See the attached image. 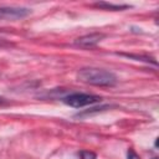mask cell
<instances>
[{
	"mask_svg": "<svg viewBox=\"0 0 159 159\" xmlns=\"http://www.w3.org/2000/svg\"><path fill=\"white\" fill-rule=\"evenodd\" d=\"M77 78L87 84L99 87H112L117 83V77L113 72L96 67H86L80 70L77 73Z\"/></svg>",
	"mask_w": 159,
	"mask_h": 159,
	"instance_id": "6da1fadb",
	"label": "cell"
},
{
	"mask_svg": "<svg viewBox=\"0 0 159 159\" xmlns=\"http://www.w3.org/2000/svg\"><path fill=\"white\" fill-rule=\"evenodd\" d=\"M153 159H158V158H153Z\"/></svg>",
	"mask_w": 159,
	"mask_h": 159,
	"instance_id": "9c48e42d",
	"label": "cell"
},
{
	"mask_svg": "<svg viewBox=\"0 0 159 159\" xmlns=\"http://www.w3.org/2000/svg\"><path fill=\"white\" fill-rule=\"evenodd\" d=\"M101 97L94 96V94H88V93H80V92H75V93H70L68 96L63 97V102L70 106V107H75V108H82L84 106L88 104H93L96 102H101Z\"/></svg>",
	"mask_w": 159,
	"mask_h": 159,
	"instance_id": "7a4b0ae2",
	"label": "cell"
},
{
	"mask_svg": "<svg viewBox=\"0 0 159 159\" xmlns=\"http://www.w3.org/2000/svg\"><path fill=\"white\" fill-rule=\"evenodd\" d=\"M103 39H104V34L94 32V34H89V35H84L82 37H78L75 41V45L78 47H82V48H89V47L96 46Z\"/></svg>",
	"mask_w": 159,
	"mask_h": 159,
	"instance_id": "277c9868",
	"label": "cell"
},
{
	"mask_svg": "<svg viewBox=\"0 0 159 159\" xmlns=\"http://www.w3.org/2000/svg\"><path fill=\"white\" fill-rule=\"evenodd\" d=\"M4 103H6V101L2 97H0V104H4Z\"/></svg>",
	"mask_w": 159,
	"mask_h": 159,
	"instance_id": "ba28073f",
	"label": "cell"
},
{
	"mask_svg": "<svg viewBox=\"0 0 159 159\" xmlns=\"http://www.w3.org/2000/svg\"><path fill=\"white\" fill-rule=\"evenodd\" d=\"M81 159H96V154L89 150H82L81 152Z\"/></svg>",
	"mask_w": 159,
	"mask_h": 159,
	"instance_id": "8992f818",
	"label": "cell"
},
{
	"mask_svg": "<svg viewBox=\"0 0 159 159\" xmlns=\"http://www.w3.org/2000/svg\"><path fill=\"white\" fill-rule=\"evenodd\" d=\"M127 159H140V158L137 155V153H135L133 149H129V150H128V157H127Z\"/></svg>",
	"mask_w": 159,
	"mask_h": 159,
	"instance_id": "52a82bcc",
	"label": "cell"
},
{
	"mask_svg": "<svg viewBox=\"0 0 159 159\" xmlns=\"http://www.w3.org/2000/svg\"><path fill=\"white\" fill-rule=\"evenodd\" d=\"M30 14L25 7H0V20H16L22 19Z\"/></svg>",
	"mask_w": 159,
	"mask_h": 159,
	"instance_id": "3957f363",
	"label": "cell"
},
{
	"mask_svg": "<svg viewBox=\"0 0 159 159\" xmlns=\"http://www.w3.org/2000/svg\"><path fill=\"white\" fill-rule=\"evenodd\" d=\"M96 6L102 7L104 10H124L127 7H129L128 5H118V4H112V2H96Z\"/></svg>",
	"mask_w": 159,
	"mask_h": 159,
	"instance_id": "5b68a950",
	"label": "cell"
}]
</instances>
